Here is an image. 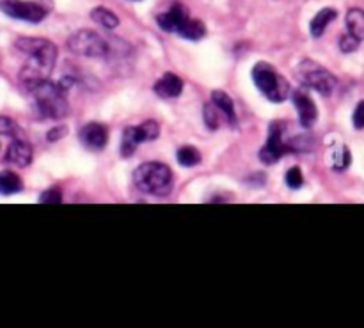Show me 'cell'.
Returning a JSON list of instances; mask_svg holds the SVG:
<instances>
[{
    "mask_svg": "<svg viewBox=\"0 0 364 328\" xmlns=\"http://www.w3.org/2000/svg\"><path fill=\"white\" fill-rule=\"evenodd\" d=\"M285 181H286V185H288V188H291V190H297V188H301L302 185H304V176H302L301 169L291 167L290 171L286 172Z\"/></svg>",
    "mask_w": 364,
    "mask_h": 328,
    "instance_id": "23",
    "label": "cell"
},
{
    "mask_svg": "<svg viewBox=\"0 0 364 328\" xmlns=\"http://www.w3.org/2000/svg\"><path fill=\"white\" fill-rule=\"evenodd\" d=\"M155 93L160 96L162 100H171V98H178L183 91V80L180 77L172 73H165L157 84H155Z\"/></svg>",
    "mask_w": 364,
    "mask_h": 328,
    "instance_id": "13",
    "label": "cell"
},
{
    "mask_svg": "<svg viewBox=\"0 0 364 328\" xmlns=\"http://www.w3.org/2000/svg\"><path fill=\"white\" fill-rule=\"evenodd\" d=\"M66 133H68L66 126H55L54 130H50V132L47 133V139H48V142H57V141H61Z\"/></svg>",
    "mask_w": 364,
    "mask_h": 328,
    "instance_id": "30",
    "label": "cell"
},
{
    "mask_svg": "<svg viewBox=\"0 0 364 328\" xmlns=\"http://www.w3.org/2000/svg\"><path fill=\"white\" fill-rule=\"evenodd\" d=\"M336 16H338L336 9L333 8H325L321 9V11H318L310 24L311 36H313V38H320V36L325 32V29L329 27L331 22L336 20Z\"/></svg>",
    "mask_w": 364,
    "mask_h": 328,
    "instance_id": "16",
    "label": "cell"
},
{
    "mask_svg": "<svg viewBox=\"0 0 364 328\" xmlns=\"http://www.w3.org/2000/svg\"><path fill=\"white\" fill-rule=\"evenodd\" d=\"M68 48L75 55H82L89 59H107L110 52V45L93 31L75 32L68 40Z\"/></svg>",
    "mask_w": 364,
    "mask_h": 328,
    "instance_id": "5",
    "label": "cell"
},
{
    "mask_svg": "<svg viewBox=\"0 0 364 328\" xmlns=\"http://www.w3.org/2000/svg\"><path fill=\"white\" fill-rule=\"evenodd\" d=\"M79 137L80 142H82L87 149L102 151L107 146V142H109V130L103 125H100V123H89V125H86L80 130Z\"/></svg>",
    "mask_w": 364,
    "mask_h": 328,
    "instance_id": "9",
    "label": "cell"
},
{
    "mask_svg": "<svg viewBox=\"0 0 364 328\" xmlns=\"http://www.w3.org/2000/svg\"><path fill=\"white\" fill-rule=\"evenodd\" d=\"M34 96L38 112L48 119H63L70 114V105L64 98V89L59 84H52L50 80H41L29 89Z\"/></svg>",
    "mask_w": 364,
    "mask_h": 328,
    "instance_id": "3",
    "label": "cell"
},
{
    "mask_svg": "<svg viewBox=\"0 0 364 328\" xmlns=\"http://www.w3.org/2000/svg\"><path fill=\"white\" fill-rule=\"evenodd\" d=\"M188 18H190V16H188L185 6L174 4L169 11L157 16V24L164 32H180Z\"/></svg>",
    "mask_w": 364,
    "mask_h": 328,
    "instance_id": "10",
    "label": "cell"
},
{
    "mask_svg": "<svg viewBox=\"0 0 364 328\" xmlns=\"http://www.w3.org/2000/svg\"><path fill=\"white\" fill-rule=\"evenodd\" d=\"M252 80L256 87L274 103H282L290 96V84L266 64H258L252 68Z\"/></svg>",
    "mask_w": 364,
    "mask_h": 328,
    "instance_id": "4",
    "label": "cell"
},
{
    "mask_svg": "<svg viewBox=\"0 0 364 328\" xmlns=\"http://www.w3.org/2000/svg\"><path fill=\"white\" fill-rule=\"evenodd\" d=\"M63 201V194L59 188H48L40 196V203L43 204H59Z\"/></svg>",
    "mask_w": 364,
    "mask_h": 328,
    "instance_id": "26",
    "label": "cell"
},
{
    "mask_svg": "<svg viewBox=\"0 0 364 328\" xmlns=\"http://www.w3.org/2000/svg\"><path fill=\"white\" fill-rule=\"evenodd\" d=\"M15 47L29 59L20 73V80L27 91L50 77L57 63V47L52 41L43 38H18Z\"/></svg>",
    "mask_w": 364,
    "mask_h": 328,
    "instance_id": "1",
    "label": "cell"
},
{
    "mask_svg": "<svg viewBox=\"0 0 364 328\" xmlns=\"http://www.w3.org/2000/svg\"><path fill=\"white\" fill-rule=\"evenodd\" d=\"M91 18H93V22H96L100 27L107 29V31H112V29H116L119 25L118 16L107 8H94L93 11H91Z\"/></svg>",
    "mask_w": 364,
    "mask_h": 328,
    "instance_id": "19",
    "label": "cell"
},
{
    "mask_svg": "<svg viewBox=\"0 0 364 328\" xmlns=\"http://www.w3.org/2000/svg\"><path fill=\"white\" fill-rule=\"evenodd\" d=\"M286 153H291L290 144L282 137V126L274 123V125L271 126V132H268L266 144L263 146L261 151H259V160L265 165H272L281 160Z\"/></svg>",
    "mask_w": 364,
    "mask_h": 328,
    "instance_id": "8",
    "label": "cell"
},
{
    "mask_svg": "<svg viewBox=\"0 0 364 328\" xmlns=\"http://www.w3.org/2000/svg\"><path fill=\"white\" fill-rule=\"evenodd\" d=\"M212 103L217 107V110L222 112V116L226 118V121L232 126L236 125V112H235V103L229 98V94H226L224 91H213L212 93Z\"/></svg>",
    "mask_w": 364,
    "mask_h": 328,
    "instance_id": "15",
    "label": "cell"
},
{
    "mask_svg": "<svg viewBox=\"0 0 364 328\" xmlns=\"http://www.w3.org/2000/svg\"><path fill=\"white\" fill-rule=\"evenodd\" d=\"M178 34H180L181 38H185V40H188V41H199V40H203L204 36H206V27H204L203 22L188 18Z\"/></svg>",
    "mask_w": 364,
    "mask_h": 328,
    "instance_id": "20",
    "label": "cell"
},
{
    "mask_svg": "<svg viewBox=\"0 0 364 328\" xmlns=\"http://www.w3.org/2000/svg\"><path fill=\"white\" fill-rule=\"evenodd\" d=\"M141 128H142V133H144L146 142L155 141V139H157L158 135H160V126H158L155 121H146V123H142Z\"/></svg>",
    "mask_w": 364,
    "mask_h": 328,
    "instance_id": "27",
    "label": "cell"
},
{
    "mask_svg": "<svg viewBox=\"0 0 364 328\" xmlns=\"http://www.w3.org/2000/svg\"><path fill=\"white\" fill-rule=\"evenodd\" d=\"M18 132V126L13 119L9 118H0V135H8V137H13L15 133Z\"/></svg>",
    "mask_w": 364,
    "mask_h": 328,
    "instance_id": "28",
    "label": "cell"
},
{
    "mask_svg": "<svg viewBox=\"0 0 364 328\" xmlns=\"http://www.w3.org/2000/svg\"><path fill=\"white\" fill-rule=\"evenodd\" d=\"M350 162H352V157H350V151L347 146H334L331 149V164H333L334 171H344L349 169Z\"/></svg>",
    "mask_w": 364,
    "mask_h": 328,
    "instance_id": "21",
    "label": "cell"
},
{
    "mask_svg": "<svg viewBox=\"0 0 364 328\" xmlns=\"http://www.w3.org/2000/svg\"><path fill=\"white\" fill-rule=\"evenodd\" d=\"M298 79L302 80V84L314 89L317 93L324 94V96H329L338 84L333 73L314 63H302L298 68Z\"/></svg>",
    "mask_w": 364,
    "mask_h": 328,
    "instance_id": "7",
    "label": "cell"
},
{
    "mask_svg": "<svg viewBox=\"0 0 364 328\" xmlns=\"http://www.w3.org/2000/svg\"><path fill=\"white\" fill-rule=\"evenodd\" d=\"M347 29L352 36H356L357 40L363 41L364 40V11L363 9H350L347 13Z\"/></svg>",
    "mask_w": 364,
    "mask_h": 328,
    "instance_id": "18",
    "label": "cell"
},
{
    "mask_svg": "<svg viewBox=\"0 0 364 328\" xmlns=\"http://www.w3.org/2000/svg\"><path fill=\"white\" fill-rule=\"evenodd\" d=\"M133 183L149 196L167 197L172 192V172L160 162H148L133 172Z\"/></svg>",
    "mask_w": 364,
    "mask_h": 328,
    "instance_id": "2",
    "label": "cell"
},
{
    "mask_svg": "<svg viewBox=\"0 0 364 328\" xmlns=\"http://www.w3.org/2000/svg\"><path fill=\"white\" fill-rule=\"evenodd\" d=\"M176 158L181 167H194V165H197L201 162L199 151L196 148H192V146H183L181 149H178Z\"/></svg>",
    "mask_w": 364,
    "mask_h": 328,
    "instance_id": "22",
    "label": "cell"
},
{
    "mask_svg": "<svg viewBox=\"0 0 364 328\" xmlns=\"http://www.w3.org/2000/svg\"><path fill=\"white\" fill-rule=\"evenodd\" d=\"M291 100H294V105L298 112V123H301L304 128H310L318 118V110H317V105H314V102L308 96V94L301 93V91L294 93Z\"/></svg>",
    "mask_w": 364,
    "mask_h": 328,
    "instance_id": "12",
    "label": "cell"
},
{
    "mask_svg": "<svg viewBox=\"0 0 364 328\" xmlns=\"http://www.w3.org/2000/svg\"><path fill=\"white\" fill-rule=\"evenodd\" d=\"M142 142H146V139L141 126H130V128H126L125 132H123V139H121L123 157L126 158L132 157L133 153H135V149H137Z\"/></svg>",
    "mask_w": 364,
    "mask_h": 328,
    "instance_id": "14",
    "label": "cell"
},
{
    "mask_svg": "<svg viewBox=\"0 0 364 328\" xmlns=\"http://www.w3.org/2000/svg\"><path fill=\"white\" fill-rule=\"evenodd\" d=\"M32 146L22 139H15L6 151V162L15 167H29L32 164Z\"/></svg>",
    "mask_w": 364,
    "mask_h": 328,
    "instance_id": "11",
    "label": "cell"
},
{
    "mask_svg": "<svg viewBox=\"0 0 364 328\" xmlns=\"http://www.w3.org/2000/svg\"><path fill=\"white\" fill-rule=\"evenodd\" d=\"M0 11L15 20L40 24L47 18V9L38 2L29 0H0Z\"/></svg>",
    "mask_w": 364,
    "mask_h": 328,
    "instance_id": "6",
    "label": "cell"
},
{
    "mask_svg": "<svg viewBox=\"0 0 364 328\" xmlns=\"http://www.w3.org/2000/svg\"><path fill=\"white\" fill-rule=\"evenodd\" d=\"M204 121L210 130L219 128V114H217L215 105H206L204 107Z\"/></svg>",
    "mask_w": 364,
    "mask_h": 328,
    "instance_id": "25",
    "label": "cell"
},
{
    "mask_svg": "<svg viewBox=\"0 0 364 328\" xmlns=\"http://www.w3.org/2000/svg\"><path fill=\"white\" fill-rule=\"evenodd\" d=\"M361 41L357 40L356 36H352L350 32H347L344 36H341L340 40V50L343 52V54H352L354 50H357V47H359Z\"/></svg>",
    "mask_w": 364,
    "mask_h": 328,
    "instance_id": "24",
    "label": "cell"
},
{
    "mask_svg": "<svg viewBox=\"0 0 364 328\" xmlns=\"http://www.w3.org/2000/svg\"><path fill=\"white\" fill-rule=\"evenodd\" d=\"M352 123L357 130H364V102L357 103L356 110H354Z\"/></svg>",
    "mask_w": 364,
    "mask_h": 328,
    "instance_id": "29",
    "label": "cell"
},
{
    "mask_svg": "<svg viewBox=\"0 0 364 328\" xmlns=\"http://www.w3.org/2000/svg\"><path fill=\"white\" fill-rule=\"evenodd\" d=\"M24 190V181L13 171L0 172V196H15Z\"/></svg>",
    "mask_w": 364,
    "mask_h": 328,
    "instance_id": "17",
    "label": "cell"
}]
</instances>
